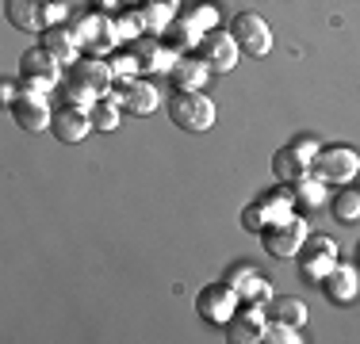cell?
<instances>
[{
    "instance_id": "obj_1",
    "label": "cell",
    "mask_w": 360,
    "mask_h": 344,
    "mask_svg": "<svg viewBox=\"0 0 360 344\" xmlns=\"http://www.w3.org/2000/svg\"><path fill=\"white\" fill-rule=\"evenodd\" d=\"M311 172L322 184L345 187V184H353L356 172H360V153L349 150V145H322L311 161Z\"/></svg>"
},
{
    "instance_id": "obj_2",
    "label": "cell",
    "mask_w": 360,
    "mask_h": 344,
    "mask_svg": "<svg viewBox=\"0 0 360 344\" xmlns=\"http://www.w3.org/2000/svg\"><path fill=\"white\" fill-rule=\"evenodd\" d=\"M169 119L188 134H203L215 126V103H211V96H203V92H176L169 100Z\"/></svg>"
},
{
    "instance_id": "obj_3",
    "label": "cell",
    "mask_w": 360,
    "mask_h": 344,
    "mask_svg": "<svg viewBox=\"0 0 360 344\" xmlns=\"http://www.w3.org/2000/svg\"><path fill=\"white\" fill-rule=\"evenodd\" d=\"M299 279H307V283H319L330 275L333 268H338V241L333 237H326V234H311L303 241V249H299Z\"/></svg>"
},
{
    "instance_id": "obj_4",
    "label": "cell",
    "mask_w": 360,
    "mask_h": 344,
    "mask_svg": "<svg viewBox=\"0 0 360 344\" xmlns=\"http://www.w3.org/2000/svg\"><path fill=\"white\" fill-rule=\"evenodd\" d=\"M230 34H234L238 50H242L245 58H264L272 50V27L264 15L257 12H238L234 20H230Z\"/></svg>"
},
{
    "instance_id": "obj_5",
    "label": "cell",
    "mask_w": 360,
    "mask_h": 344,
    "mask_svg": "<svg viewBox=\"0 0 360 344\" xmlns=\"http://www.w3.org/2000/svg\"><path fill=\"white\" fill-rule=\"evenodd\" d=\"M238 306H242V295H238L226 279H222V283H207V287L195 295V310H200V317H203V322H211V325H226L230 317L238 314Z\"/></svg>"
},
{
    "instance_id": "obj_6",
    "label": "cell",
    "mask_w": 360,
    "mask_h": 344,
    "mask_svg": "<svg viewBox=\"0 0 360 344\" xmlns=\"http://www.w3.org/2000/svg\"><path fill=\"white\" fill-rule=\"evenodd\" d=\"M307 237H311V226H307V218H303V214H295V218L280 222V226L261 230L264 249H269L272 256H280V260H295Z\"/></svg>"
},
{
    "instance_id": "obj_7",
    "label": "cell",
    "mask_w": 360,
    "mask_h": 344,
    "mask_svg": "<svg viewBox=\"0 0 360 344\" xmlns=\"http://www.w3.org/2000/svg\"><path fill=\"white\" fill-rule=\"evenodd\" d=\"M73 34H77V42H81V50H89L92 58H108V54H115V46H119L115 20H108V15H100V12L84 15Z\"/></svg>"
},
{
    "instance_id": "obj_8",
    "label": "cell",
    "mask_w": 360,
    "mask_h": 344,
    "mask_svg": "<svg viewBox=\"0 0 360 344\" xmlns=\"http://www.w3.org/2000/svg\"><path fill=\"white\" fill-rule=\"evenodd\" d=\"M200 58L207 62V69L211 73H230V69L238 65V58H242V50H238V42H234V34L230 31H207L200 39Z\"/></svg>"
},
{
    "instance_id": "obj_9",
    "label": "cell",
    "mask_w": 360,
    "mask_h": 344,
    "mask_svg": "<svg viewBox=\"0 0 360 344\" xmlns=\"http://www.w3.org/2000/svg\"><path fill=\"white\" fill-rule=\"evenodd\" d=\"M65 81L81 84V88H92L96 96H111L115 73H111L108 58H77V62L65 69Z\"/></svg>"
},
{
    "instance_id": "obj_10",
    "label": "cell",
    "mask_w": 360,
    "mask_h": 344,
    "mask_svg": "<svg viewBox=\"0 0 360 344\" xmlns=\"http://www.w3.org/2000/svg\"><path fill=\"white\" fill-rule=\"evenodd\" d=\"M111 96L123 103L131 115H153V111L161 107V92L153 88L150 81H142V77H134V81H115L111 84Z\"/></svg>"
},
{
    "instance_id": "obj_11",
    "label": "cell",
    "mask_w": 360,
    "mask_h": 344,
    "mask_svg": "<svg viewBox=\"0 0 360 344\" xmlns=\"http://www.w3.org/2000/svg\"><path fill=\"white\" fill-rule=\"evenodd\" d=\"M50 131H54L58 142H65V145H77V142H84L92 131H96V123H92V111L89 107H58L54 111V123H50Z\"/></svg>"
},
{
    "instance_id": "obj_12",
    "label": "cell",
    "mask_w": 360,
    "mask_h": 344,
    "mask_svg": "<svg viewBox=\"0 0 360 344\" xmlns=\"http://www.w3.org/2000/svg\"><path fill=\"white\" fill-rule=\"evenodd\" d=\"M257 214H261L264 230L269 226H280V222L295 218V192H291V184H280V187H269V192H261L253 199Z\"/></svg>"
},
{
    "instance_id": "obj_13",
    "label": "cell",
    "mask_w": 360,
    "mask_h": 344,
    "mask_svg": "<svg viewBox=\"0 0 360 344\" xmlns=\"http://www.w3.org/2000/svg\"><path fill=\"white\" fill-rule=\"evenodd\" d=\"M226 283L238 291V295H242V303H250V306H264L272 298L269 279H264L253 264H234V268L226 272Z\"/></svg>"
},
{
    "instance_id": "obj_14",
    "label": "cell",
    "mask_w": 360,
    "mask_h": 344,
    "mask_svg": "<svg viewBox=\"0 0 360 344\" xmlns=\"http://www.w3.org/2000/svg\"><path fill=\"white\" fill-rule=\"evenodd\" d=\"M319 287H322V295L330 298L333 306H349V303L360 295V272H356V264L338 260V268L326 275Z\"/></svg>"
},
{
    "instance_id": "obj_15",
    "label": "cell",
    "mask_w": 360,
    "mask_h": 344,
    "mask_svg": "<svg viewBox=\"0 0 360 344\" xmlns=\"http://www.w3.org/2000/svg\"><path fill=\"white\" fill-rule=\"evenodd\" d=\"M222 329H226V340H234V344H257V340H264V306L242 303V306H238V314L230 317Z\"/></svg>"
},
{
    "instance_id": "obj_16",
    "label": "cell",
    "mask_w": 360,
    "mask_h": 344,
    "mask_svg": "<svg viewBox=\"0 0 360 344\" xmlns=\"http://www.w3.org/2000/svg\"><path fill=\"white\" fill-rule=\"evenodd\" d=\"M39 34H42L39 46L46 50V54L54 58L58 65L70 69L77 58H81V42H77V34H73L70 27H46V31H39Z\"/></svg>"
},
{
    "instance_id": "obj_17",
    "label": "cell",
    "mask_w": 360,
    "mask_h": 344,
    "mask_svg": "<svg viewBox=\"0 0 360 344\" xmlns=\"http://www.w3.org/2000/svg\"><path fill=\"white\" fill-rule=\"evenodd\" d=\"M131 50L139 54L142 69H150V73H173V65L180 62L176 50H169L161 39H134Z\"/></svg>"
},
{
    "instance_id": "obj_18",
    "label": "cell",
    "mask_w": 360,
    "mask_h": 344,
    "mask_svg": "<svg viewBox=\"0 0 360 344\" xmlns=\"http://www.w3.org/2000/svg\"><path fill=\"white\" fill-rule=\"evenodd\" d=\"M12 119H15V126H23V131L39 134V131H50V123H54V111H50L46 100L20 96V100L12 103Z\"/></svg>"
},
{
    "instance_id": "obj_19",
    "label": "cell",
    "mask_w": 360,
    "mask_h": 344,
    "mask_svg": "<svg viewBox=\"0 0 360 344\" xmlns=\"http://www.w3.org/2000/svg\"><path fill=\"white\" fill-rule=\"evenodd\" d=\"M173 84H176V92H203V84L211 81V69L203 58H192V54H184L180 62L173 65Z\"/></svg>"
},
{
    "instance_id": "obj_20",
    "label": "cell",
    "mask_w": 360,
    "mask_h": 344,
    "mask_svg": "<svg viewBox=\"0 0 360 344\" xmlns=\"http://www.w3.org/2000/svg\"><path fill=\"white\" fill-rule=\"evenodd\" d=\"M264 317H269V322H284V325L303 329L307 325V303L295 298V295H272L269 303H264Z\"/></svg>"
},
{
    "instance_id": "obj_21",
    "label": "cell",
    "mask_w": 360,
    "mask_h": 344,
    "mask_svg": "<svg viewBox=\"0 0 360 344\" xmlns=\"http://www.w3.org/2000/svg\"><path fill=\"white\" fill-rule=\"evenodd\" d=\"M134 12L142 20V31H165L176 20V0H142Z\"/></svg>"
},
{
    "instance_id": "obj_22",
    "label": "cell",
    "mask_w": 360,
    "mask_h": 344,
    "mask_svg": "<svg viewBox=\"0 0 360 344\" xmlns=\"http://www.w3.org/2000/svg\"><path fill=\"white\" fill-rule=\"evenodd\" d=\"M307 172H311V165H307L291 145H284V150L272 157V176H276V184H299Z\"/></svg>"
},
{
    "instance_id": "obj_23",
    "label": "cell",
    "mask_w": 360,
    "mask_h": 344,
    "mask_svg": "<svg viewBox=\"0 0 360 344\" xmlns=\"http://www.w3.org/2000/svg\"><path fill=\"white\" fill-rule=\"evenodd\" d=\"M8 23L20 31H46V23H42V0H8Z\"/></svg>"
},
{
    "instance_id": "obj_24",
    "label": "cell",
    "mask_w": 360,
    "mask_h": 344,
    "mask_svg": "<svg viewBox=\"0 0 360 344\" xmlns=\"http://www.w3.org/2000/svg\"><path fill=\"white\" fill-rule=\"evenodd\" d=\"M200 39H203V34L195 31V27H192V23H188V20H180V15H176L173 23H169L165 31H161V42H165L169 50H176L180 58H184L188 50H195V46H200Z\"/></svg>"
},
{
    "instance_id": "obj_25",
    "label": "cell",
    "mask_w": 360,
    "mask_h": 344,
    "mask_svg": "<svg viewBox=\"0 0 360 344\" xmlns=\"http://www.w3.org/2000/svg\"><path fill=\"white\" fill-rule=\"evenodd\" d=\"M291 192H295V211H319L326 203V192H330V184H322L314 172H307L299 184H291Z\"/></svg>"
},
{
    "instance_id": "obj_26",
    "label": "cell",
    "mask_w": 360,
    "mask_h": 344,
    "mask_svg": "<svg viewBox=\"0 0 360 344\" xmlns=\"http://www.w3.org/2000/svg\"><path fill=\"white\" fill-rule=\"evenodd\" d=\"M20 73H23V77H46V81H62V65H58L42 46L27 50V54L20 58Z\"/></svg>"
},
{
    "instance_id": "obj_27",
    "label": "cell",
    "mask_w": 360,
    "mask_h": 344,
    "mask_svg": "<svg viewBox=\"0 0 360 344\" xmlns=\"http://www.w3.org/2000/svg\"><path fill=\"white\" fill-rule=\"evenodd\" d=\"M180 20H188L200 34H207V31L219 27V8L207 4V0H195V4H188L184 12H180Z\"/></svg>"
},
{
    "instance_id": "obj_28",
    "label": "cell",
    "mask_w": 360,
    "mask_h": 344,
    "mask_svg": "<svg viewBox=\"0 0 360 344\" xmlns=\"http://www.w3.org/2000/svg\"><path fill=\"white\" fill-rule=\"evenodd\" d=\"M333 218L345 222V226L360 222V187H341V192L333 195Z\"/></svg>"
},
{
    "instance_id": "obj_29",
    "label": "cell",
    "mask_w": 360,
    "mask_h": 344,
    "mask_svg": "<svg viewBox=\"0 0 360 344\" xmlns=\"http://www.w3.org/2000/svg\"><path fill=\"white\" fill-rule=\"evenodd\" d=\"M119 107H123V103H119L115 96H100L96 103H92V123H96V131H115L119 126Z\"/></svg>"
},
{
    "instance_id": "obj_30",
    "label": "cell",
    "mask_w": 360,
    "mask_h": 344,
    "mask_svg": "<svg viewBox=\"0 0 360 344\" xmlns=\"http://www.w3.org/2000/svg\"><path fill=\"white\" fill-rule=\"evenodd\" d=\"M108 65H111V73H115V81H134L139 69H142L134 50H115V54H108Z\"/></svg>"
},
{
    "instance_id": "obj_31",
    "label": "cell",
    "mask_w": 360,
    "mask_h": 344,
    "mask_svg": "<svg viewBox=\"0 0 360 344\" xmlns=\"http://www.w3.org/2000/svg\"><path fill=\"white\" fill-rule=\"evenodd\" d=\"M58 96H62L65 107H92V103L100 100L92 88H81V84H73V81H65L62 88H58Z\"/></svg>"
},
{
    "instance_id": "obj_32",
    "label": "cell",
    "mask_w": 360,
    "mask_h": 344,
    "mask_svg": "<svg viewBox=\"0 0 360 344\" xmlns=\"http://www.w3.org/2000/svg\"><path fill=\"white\" fill-rule=\"evenodd\" d=\"M20 92L31 100H50V92H58V81H46V77H23L20 73Z\"/></svg>"
},
{
    "instance_id": "obj_33",
    "label": "cell",
    "mask_w": 360,
    "mask_h": 344,
    "mask_svg": "<svg viewBox=\"0 0 360 344\" xmlns=\"http://www.w3.org/2000/svg\"><path fill=\"white\" fill-rule=\"evenodd\" d=\"M264 340H269V344H299L303 337H299V329H295V325L269 322V317H264Z\"/></svg>"
},
{
    "instance_id": "obj_34",
    "label": "cell",
    "mask_w": 360,
    "mask_h": 344,
    "mask_svg": "<svg viewBox=\"0 0 360 344\" xmlns=\"http://www.w3.org/2000/svg\"><path fill=\"white\" fill-rule=\"evenodd\" d=\"M115 39L119 42H134V39H142V20H139V12H123L115 20Z\"/></svg>"
},
{
    "instance_id": "obj_35",
    "label": "cell",
    "mask_w": 360,
    "mask_h": 344,
    "mask_svg": "<svg viewBox=\"0 0 360 344\" xmlns=\"http://www.w3.org/2000/svg\"><path fill=\"white\" fill-rule=\"evenodd\" d=\"M70 20V4L65 0H42V23L46 27H65Z\"/></svg>"
},
{
    "instance_id": "obj_36",
    "label": "cell",
    "mask_w": 360,
    "mask_h": 344,
    "mask_svg": "<svg viewBox=\"0 0 360 344\" xmlns=\"http://www.w3.org/2000/svg\"><path fill=\"white\" fill-rule=\"evenodd\" d=\"M291 150H295L299 157H303L307 165H311V161H314V153L322 150V142H319V138H311V134H303V138H295V142H291Z\"/></svg>"
},
{
    "instance_id": "obj_37",
    "label": "cell",
    "mask_w": 360,
    "mask_h": 344,
    "mask_svg": "<svg viewBox=\"0 0 360 344\" xmlns=\"http://www.w3.org/2000/svg\"><path fill=\"white\" fill-rule=\"evenodd\" d=\"M0 96H4V103H8V107H12V103H15V100H20V96H23V92H20V84H12V81H4V84H0Z\"/></svg>"
},
{
    "instance_id": "obj_38",
    "label": "cell",
    "mask_w": 360,
    "mask_h": 344,
    "mask_svg": "<svg viewBox=\"0 0 360 344\" xmlns=\"http://www.w3.org/2000/svg\"><path fill=\"white\" fill-rule=\"evenodd\" d=\"M119 4H134V8H139V4H142V0H119Z\"/></svg>"
},
{
    "instance_id": "obj_39",
    "label": "cell",
    "mask_w": 360,
    "mask_h": 344,
    "mask_svg": "<svg viewBox=\"0 0 360 344\" xmlns=\"http://www.w3.org/2000/svg\"><path fill=\"white\" fill-rule=\"evenodd\" d=\"M356 260H360V245H356Z\"/></svg>"
},
{
    "instance_id": "obj_40",
    "label": "cell",
    "mask_w": 360,
    "mask_h": 344,
    "mask_svg": "<svg viewBox=\"0 0 360 344\" xmlns=\"http://www.w3.org/2000/svg\"><path fill=\"white\" fill-rule=\"evenodd\" d=\"M356 180H360V172H356Z\"/></svg>"
}]
</instances>
